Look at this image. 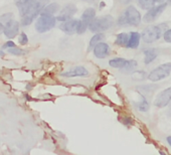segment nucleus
Wrapping results in <instances>:
<instances>
[{
	"label": "nucleus",
	"mask_w": 171,
	"mask_h": 155,
	"mask_svg": "<svg viewBox=\"0 0 171 155\" xmlns=\"http://www.w3.org/2000/svg\"><path fill=\"white\" fill-rule=\"evenodd\" d=\"M167 7V3H160L157 6H153L152 8L147 11L145 15L143 16V21L145 23H151L154 20H156L160 16V14L165 10V8Z\"/></svg>",
	"instance_id": "obj_7"
},
{
	"label": "nucleus",
	"mask_w": 171,
	"mask_h": 155,
	"mask_svg": "<svg viewBox=\"0 0 171 155\" xmlns=\"http://www.w3.org/2000/svg\"><path fill=\"white\" fill-rule=\"evenodd\" d=\"M137 108L141 112H147L149 110V108H150V107H149V103H148V101L146 100L145 97L142 98V101H141V103H139L137 105Z\"/></svg>",
	"instance_id": "obj_25"
},
{
	"label": "nucleus",
	"mask_w": 171,
	"mask_h": 155,
	"mask_svg": "<svg viewBox=\"0 0 171 155\" xmlns=\"http://www.w3.org/2000/svg\"><path fill=\"white\" fill-rule=\"evenodd\" d=\"M167 115H168V117L171 119V104H170L169 108H168V110H167Z\"/></svg>",
	"instance_id": "obj_35"
},
{
	"label": "nucleus",
	"mask_w": 171,
	"mask_h": 155,
	"mask_svg": "<svg viewBox=\"0 0 171 155\" xmlns=\"http://www.w3.org/2000/svg\"><path fill=\"white\" fill-rule=\"evenodd\" d=\"M56 22V17L49 14H40L35 23V29L40 33H43L53 28Z\"/></svg>",
	"instance_id": "obj_5"
},
{
	"label": "nucleus",
	"mask_w": 171,
	"mask_h": 155,
	"mask_svg": "<svg viewBox=\"0 0 171 155\" xmlns=\"http://www.w3.org/2000/svg\"><path fill=\"white\" fill-rule=\"evenodd\" d=\"M78 23H79V20L71 18L70 20H67V21L62 22L59 25V29L67 34H74V32H77Z\"/></svg>",
	"instance_id": "obj_13"
},
{
	"label": "nucleus",
	"mask_w": 171,
	"mask_h": 155,
	"mask_svg": "<svg viewBox=\"0 0 171 155\" xmlns=\"http://www.w3.org/2000/svg\"><path fill=\"white\" fill-rule=\"evenodd\" d=\"M166 140H167V143H168V144L171 146V136H168L167 138H166Z\"/></svg>",
	"instance_id": "obj_37"
},
{
	"label": "nucleus",
	"mask_w": 171,
	"mask_h": 155,
	"mask_svg": "<svg viewBox=\"0 0 171 155\" xmlns=\"http://www.w3.org/2000/svg\"><path fill=\"white\" fill-rule=\"evenodd\" d=\"M46 2L47 0H34L32 4L29 6L27 11H26V13L21 16V25L27 26L31 24L35 17L40 13H41V10L43 9Z\"/></svg>",
	"instance_id": "obj_2"
},
{
	"label": "nucleus",
	"mask_w": 171,
	"mask_h": 155,
	"mask_svg": "<svg viewBox=\"0 0 171 155\" xmlns=\"http://www.w3.org/2000/svg\"><path fill=\"white\" fill-rule=\"evenodd\" d=\"M119 1H120V3H122V4H129L132 0H119Z\"/></svg>",
	"instance_id": "obj_34"
},
{
	"label": "nucleus",
	"mask_w": 171,
	"mask_h": 155,
	"mask_svg": "<svg viewBox=\"0 0 171 155\" xmlns=\"http://www.w3.org/2000/svg\"><path fill=\"white\" fill-rule=\"evenodd\" d=\"M123 123H124L125 125H129V124H131V123H132L131 118H129V117H127V118H124V119H123Z\"/></svg>",
	"instance_id": "obj_33"
},
{
	"label": "nucleus",
	"mask_w": 171,
	"mask_h": 155,
	"mask_svg": "<svg viewBox=\"0 0 171 155\" xmlns=\"http://www.w3.org/2000/svg\"><path fill=\"white\" fill-rule=\"evenodd\" d=\"M114 19L111 15L102 16L99 18H94L89 24L90 31L98 33V32H103L105 30H108L113 26Z\"/></svg>",
	"instance_id": "obj_4"
},
{
	"label": "nucleus",
	"mask_w": 171,
	"mask_h": 155,
	"mask_svg": "<svg viewBox=\"0 0 171 155\" xmlns=\"http://www.w3.org/2000/svg\"><path fill=\"white\" fill-rule=\"evenodd\" d=\"M128 41H129V34L126 33V32H121V33H119L118 35H117L115 43L119 46H125L126 47L128 44Z\"/></svg>",
	"instance_id": "obj_20"
},
{
	"label": "nucleus",
	"mask_w": 171,
	"mask_h": 155,
	"mask_svg": "<svg viewBox=\"0 0 171 155\" xmlns=\"http://www.w3.org/2000/svg\"><path fill=\"white\" fill-rule=\"evenodd\" d=\"M78 11V8L76 5L74 4H68L62 8V10L61 11L59 15L56 16V20L58 21H67V20L71 19V17L74 16V14H76Z\"/></svg>",
	"instance_id": "obj_9"
},
{
	"label": "nucleus",
	"mask_w": 171,
	"mask_h": 155,
	"mask_svg": "<svg viewBox=\"0 0 171 155\" xmlns=\"http://www.w3.org/2000/svg\"><path fill=\"white\" fill-rule=\"evenodd\" d=\"M171 102V87L165 89L160 92L154 101V106L158 108H164L168 106Z\"/></svg>",
	"instance_id": "obj_8"
},
{
	"label": "nucleus",
	"mask_w": 171,
	"mask_h": 155,
	"mask_svg": "<svg viewBox=\"0 0 171 155\" xmlns=\"http://www.w3.org/2000/svg\"><path fill=\"white\" fill-rule=\"evenodd\" d=\"M156 89H158L157 85H146V86H140V87H137V90L140 92L143 97H145V95L146 96H150L152 93H154V91Z\"/></svg>",
	"instance_id": "obj_17"
},
{
	"label": "nucleus",
	"mask_w": 171,
	"mask_h": 155,
	"mask_svg": "<svg viewBox=\"0 0 171 155\" xmlns=\"http://www.w3.org/2000/svg\"><path fill=\"white\" fill-rule=\"evenodd\" d=\"M27 43H28L27 35H26L24 32H21V34H20L19 36V43L22 44V46H25V44H27Z\"/></svg>",
	"instance_id": "obj_30"
},
{
	"label": "nucleus",
	"mask_w": 171,
	"mask_h": 155,
	"mask_svg": "<svg viewBox=\"0 0 171 155\" xmlns=\"http://www.w3.org/2000/svg\"><path fill=\"white\" fill-rule=\"evenodd\" d=\"M156 3H162V2H164L165 0H154Z\"/></svg>",
	"instance_id": "obj_38"
},
{
	"label": "nucleus",
	"mask_w": 171,
	"mask_h": 155,
	"mask_svg": "<svg viewBox=\"0 0 171 155\" xmlns=\"http://www.w3.org/2000/svg\"><path fill=\"white\" fill-rule=\"evenodd\" d=\"M95 16H96V10L94 8H88V9H86L84 11V13L82 14V18L81 19H82L84 22L90 24L92 20L95 18Z\"/></svg>",
	"instance_id": "obj_18"
},
{
	"label": "nucleus",
	"mask_w": 171,
	"mask_h": 155,
	"mask_svg": "<svg viewBox=\"0 0 171 155\" xmlns=\"http://www.w3.org/2000/svg\"><path fill=\"white\" fill-rule=\"evenodd\" d=\"M12 19H13V13H11V12L5 13L3 15L0 16V22H2V23H7Z\"/></svg>",
	"instance_id": "obj_29"
},
{
	"label": "nucleus",
	"mask_w": 171,
	"mask_h": 155,
	"mask_svg": "<svg viewBox=\"0 0 171 155\" xmlns=\"http://www.w3.org/2000/svg\"><path fill=\"white\" fill-rule=\"evenodd\" d=\"M94 52V55L97 59H105L110 55V46L109 44L106 43H99L98 44H96L95 47L93 49Z\"/></svg>",
	"instance_id": "obj_11"
},
{
	"label": "nucleus",
	"mask_w": 171,
	"mask_h": 155,
	"mask_svg": "<svg viewBox=\"0 0 171 155\" xmlns=\"http://www.w3.org/2000/svg\"><path fill=\"white\" fill-rule=\"evenodd\" d=\"M127 59H123V58H115V59H112L109 61V65L110 67H112L114 68H121L123 65H125V62Z\"/></svg>",
	"instance_id": "obj_22"
},
{
	"label": "nucleus",
	"mask_w": 171,
	"mask_h": 155,
	"mask_svg": "<svg viewBox=\"0 0 171 155\" xmlns=\"http://www.w3.org/2000/svg\"><path fill=\"white\" fill-rule=\"evenodd\" d=\"M141 18L142 17H141L139 11L135 8V6L130 5L119 16L118 20H117V24L119 26H124V25L138 26L141 22Z\"/></svg>",
	"instance_id": "obj_1"
},
{
	"label": "nucleus",
	"mask_w": 171,
	"mask_h": 155,
	"mask_svg": "<svg viewBox=\"0 0 171 155\" xmlns=\"http://www.w3.org/2000/svg\"><path fill=\"white\" fill-rule=\"evenodd\" d=\"M89 28V24L86 22H84L82 19L79 20V23H78V27H77V33L78 34H83L85 33V31Z\"/></svg>",
	"instance_id": "obj_26"
},
{
	"label": "nucleus",
	"mask_w": 171,
	"mask_h": 155,
	"mask_svg": "<svg viewBox=\"0 0 171 155\" xmlns=\"http://www.w3.org/2000/svg\"><path fill=\"white\" fill-rule=\"evenodd\" d=\"M163 38H164V40L166 41V43H171V28L170 29H167V30L164 32Z\"/></svg>",
	"instance_id": "obj_31"
},
{
	"label": "nucleus",
	"mask_w": 171,
	"mask_h": 155,
	"mask_svg": "<svg viewBox=\"0 0 171 155\" xmlns=\"http://www.w3.org/2000/svg\"><path fill=\"white\" fill-rule=\"evenodd\" d=\"M59 11V5L58 3H50L47 6H44L41 10L40 14H49V15H53Z\"/></svg>",
	"instance_id": "obj_19"
},
{
	"label": "nucleus",
	"mask_w": 171,
	"mask_h": 155,
	"mask_svg": "<svg viewBox=\"0 0 171 155\" xmlns=\"http://www.w3.org/2000/svg\"><path fill=\"white\" fill-rule=\"evenodd\" d=\"M15 46V43H13V41H7V43H5L3 44V46H2V49H10V47H13Z\"/></svg>",
	"instance_id": "obj_32"
},
{
	"label": "nucleus",
	"mask_w": 171,
	"mask_h": 155,
	"mask_svg": "<svg viewBox=\"0 0 171 155\" xmlns=\"http://www.w3.org/2000/svg\"><path fill=\"white\" fill-rule=\"evenodd\" d=\"M89 74H90L89 71L85 67H83V65H78V67L73 68V70L62 73V76L65 77V78H76V77L87 78V77H89Z\"/></svg>",
	"instance_id": "obj_12"
},
{
	"label": "nucleus",
	"mask_w": 171,
	"mask_h": 155,
	"mask_svg": "<svg viewBox=\"0 0 171 155\" xmlns=\"http://www.w3.org/2000/svg\"><path fill=\"white\" fill-rule=\"evenodd\" d=\"M8 52L11 53V55H24L25 52L23 49H20L18 47L16 46H13V47H10V49H7Z\"/></svg>",
	"instance_id": "obj_28"
},
{
	"label": "nucleus",
	"mask_w": 171,
	"mask_h": 155,
	"mask_svg": "<svg viewBox=\"0 0 171 155\" xmlns=\"http://www.w3.org/2000/svg\"><path fill=\"white\" fill-rule=\"evenodd\" d=\"M146 73L144 71H134L132 74V78L136 81H143L144 79L146 78Z\"/></svg>",
	"instance_id": "obj_27"
},
{
	"label": "nucleus",
	"mask_w": 171,
	"mask_h": 155,
	"mask_svg": "<svg viewBox=\"0 0 171 155\" xmlns=\"http://www.w3.org/2000/svg\"><path fill=\"white\" fill-rule=\"evenodd\" d=\"M3 31H4V26L2 24V22H0V34H1Z\"/></svg>",
	"instance_id": "obj_36"
},
{
	"label": "nucleus",
	"mask_w": 171,
	"mask_h": 155,
	"mask_svg": "<svg viewBox=\"0 0 171 155\" xmlns=\"http://www.w3.org/2000/svg\"><path fill=\"white\" fill-rule=\"evenodd\" d=\"M155 3L154 0H137V4L144 10H149L150 8L155 6Z\"/></svg>",
	"instance_id": "obj_23"
},
{
	"label": "nucleus",
	"mask_w": 171,
	"mask_h": 155,
	"mask_svg": "<svg viewBox=\"0 0 171 155\" xmlns=\"http://www.w3.org/2000/svg\"><path fill=\"white\" fill-rule=\"evenodd\" d=\"M19 31V23L16 20H10L9 22L5 23L4 26V34L5 36H7L8 38H13L15 37L17 33Z\"/></svg>",
	"instance_id": "obj_10"
},
{
	"label": "nucleus",
	"mask_w": 171,
	"mask_h": 155,
	"mask_svg": "<svg viewBox=\"0 0 171 155\" xmlns=\"http://www.w3.org/2000/svg\"><path fill=\"white\" fill-rule=\"evenodd\" d=\"M104 38V34L101 33V32H98L97 34H95L94 36L91 38L90 40V43H89V46H88V52L92 50L95 47L96 44H98L99 43H101V40Z\"/></svg>",
	"instance_id": "obj_21"
},
{
	"label": "nucleus",
	"mask_w": 171,
	"mask_h": 155,
	"mask_svg": "<svg viewBox=\"0 0 171 155\" xmlns=\"http://www.w3.org/2000/svg\"><path fill=\"white\" fill-rule=\"evenodd\" d=\"M34 0H17L16 2V6L18 7L19 9V13L20 15H24L26 13V11L29 8V6L32 4V2H33Z\"/></svg>",
	"instance_id": "obj_16"
},
{
	"label": "nucleus",
	"mask_w": 171,
	"mask_h": 155,
	"mask_svg": "<svg viewBox=\"0 0 171 155\" xmlns=\"http://www.w3.org/2000/svg\"><path fill=\"white\" fill-rule=\"evenodd\" d=\"M140 38H141V34L139 32L136 31L130 32L129 33V41L126 47L127 49H137L140 43Z\"/></svg>",
	"instance_id": "obj_14"
},
{
	"label": "nucleus",
	"mask_w": 171,
	"mask_h": 155,
	"mask_svg": "<svg viewBox=\"0 0 171 155\" xmlns=\"http://www.w3.org/2000/svg\"><path fill=\"white\" fill-rule=\"evenodd\" d=\"M168 1H169V2H170V3H171V0H168Z\"/></svg>",
	"instance_id": "obj_40"
},
{
	"label": "nucleus",
	"mask_w": 171,
	"mask_h": 155,
	"mask_svg": "<svg viewBox=\"0 0 171 155\" xmlns=\"http://www.w3.org/2000/svg\"><path fill=\"white\" fill-rule=\"evenodd\" d=\"M0 55H1V56H3V55H4V52H3V50H1V52H0Z\"/></svg>",
	"instance_id": "obj_39"
},
{
	"label": "nucleus",
	"mask_w": 171,
	"mask_h": 155,
	"mask_svg": "<svg viewBox=\"0 0 171 155\" xmlns=\"http://www.w3.org/2000/svg\"><path fill=\"white\" fill-rule=\"evenodd\" d=\"M137 62L134 61V59H129V61H126L125 65H123V67L120 68L121 71H126V73H128V71H132L134 70L135 68L137 67Z\"/></svg>",
	"instance_id": "obj_24"
},
{
	"label": "nucleus",
	"mask_w": 171,
	"mask_h": 155,
	"mask_svg": "<svg viewBox=\"0 0 171 155\" xmlns=\"http://www.w3.org/2000/svg\"><path fill=\"white\" fill-rule=\"evenodd\" d=\"M171 74V62H165L160 65L159 67L154 68L149 74L148 79L151 82H158L167 78Z\"/></svg>",
	"instance_id": "obj_6"
},
{
	"label": "nucleus",
	"mask_w": 171,
	"mask_h": 155,
	"mask_svg": "<svg viewBox=\"0 0 171 155\" xmlns=\"http://www.w3.org/2000/svg\"><path fill=\"white\" fill-rule=\"evenodd\" d=\"M166 31V24H159V25H150L146 27L141 33V38L144 43H152L159 40L164 32Z\"/></svg>",
	"instance_id": "obj_3"
},
{
	"label": "nucleus",
	"mask_w": 171,
	"mask_h": 155,
	"mask_svg": "<svg viewBox=\"0 0 171 155\" xmlns=\"http://www.w3.org/2000/svg\"><path fill=\"white\" fill-rule=\"evenodd\" d=\"M158 50L156 49H144V64L149 65L158 56Z\"/></svg>",
	"instance_id": "obj_15"
}]
</instances>
